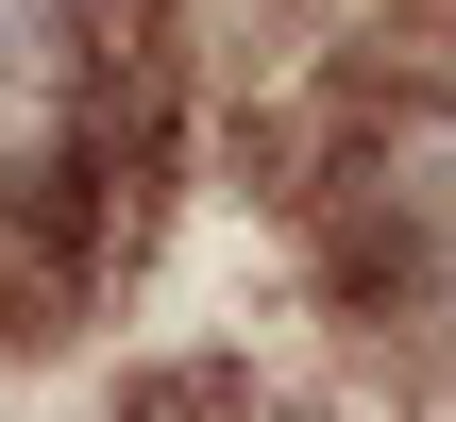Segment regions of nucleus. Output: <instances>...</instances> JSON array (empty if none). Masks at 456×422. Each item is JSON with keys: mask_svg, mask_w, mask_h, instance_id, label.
Masks as SVG:
<instances>
[{"mask_svg": "<svg viewBox=\"0 0 456 422\" xmlns=\"http://www.w3.org/2000/svg\"><path fill=\"white\" fill-rule=\"evenodd\" d=\"M169 0H0V338L85 321L169 186Z\"/></svg>", "mask_w": 456, "mask_h": 422, "instance_id": "obj_1", "label": "nucleus"}]
</instances>
